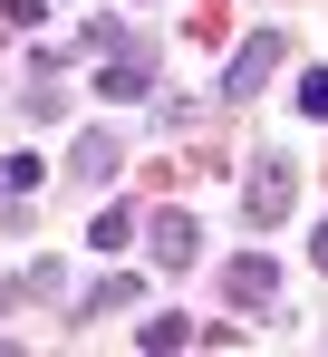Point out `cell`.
I'll return each mask as SVG.
<instances>
[{"mask_svg": "<svg viewBox=\"0 0 328 357\" xmlns=\"http://www.w3.org/2000/svg\"><path fill=\"white\" fill-rule=\"evenodd\" d=\"M155 261H164V271L193 261V222H184V213H164V222H155Z\"/></svg>", "mask_w": 328, "mask_h": 357, "instance_id": "4", "label": "cell"}, {"mask_svg": "<svg viewBox=\"0 0 328 357\" xmlns=\"http://www.w3.org/2000/svg\"><path fill=\"white\" fill-rule=\"evenodd\" d=\"M97 97H116V107H135V97H145V68H107V77H97Z\"/></svg>", "mask_w": 328, "mask_h": 357, "instance_id": "6", "label": "cell"}, {"mask_svg": "<svg viewBox=\"0 0 328 357\" xmlns=\"http://www.w3.org/2000/svg\"><path fill=\"white\" fill-rule=\"evenodd\" d=\"M271 68H280V29H251V39L232 49V68H222V97H251Z\"/></svg>", "mask_w": 328, "mask_h": 357, "instance_id": "1", "label": "cell"}, {"mask_svg": "<svg viewBox=\"0 0 328 357\" xmlns=\"http://www.w3.org/2000/svg\"><path fill=\"white\" fill-rule=\"evenodd\" d=\"M309 251H319V271H328V222H319V241H309Z\"/></svg>", "mask_w": 328, "mask_h": 357, "instance_id": "8", "label": "cell"}, {"mask_svg": "<svg viewBox=\"0 0 328 357\" xmlns=\"http://www.w3.org/2000/svg\"><path fill=\"white\" fill-rule=\"evenodd\" d=\"M222 290L241 299V309H271V290H280V261H271V251H241V261L222 271Z\"/></svg>", "mask_w": 328, "mask_h": 357, "instance_id": "2", "label": "cell"}, {"mask_svg": "<svg viewBox=\"0 0 328 357\" xmlns=\"http://www.w3.org/2000/svg\"><path fill=\"white\" fill-rule=\"evenodd\" d=\"M116 174V145L107 135H77V183H107Z\"/></svg>", "mask_w": 328, "mask_h": 357, "instance_id": "5", "label": "cell"}, {"mask_svg": "<svg viewBox=\"0 0 328 357\" xmlns=\"http://www.w3.org/2000/svg\"><path fill=\"white\" fill-rule=\"evenodd\" d=\"M299 107H309V116H328V68H309V77H299Z\"/></svg>", "mask_w": 328, "mask_h": 357, "instance_id": "7", "label": "cell"}, {"mask_svg": "<svg viewBox=\"0 0 328 357\" xmlns=\"http://www.w3.org/2000/svg\"><path fill=\"white\" fill-rule=\"evenodd\" d=\"M290 193H299V183H290V165H280V155H261V165H251V222H280V213H290Z\"/></svg>", "mask_w": 328, "mask_h": 357, "instance_id": "3", "label": "cell"}]
</instances>
